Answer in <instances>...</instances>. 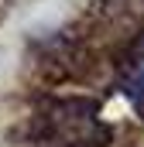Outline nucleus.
<instances>
[{"instance_id":"1","label":"nucleus","mask_w":144,"mask_h":147,"mask_svg":"<svg viewBox=\"0 0 144 147\" xmlns=\"http://www.w3.org/2000/svg\"><path fill=\"white\" fill-rule=\"evenodd\" d=\"M100 10L113 31H134L144 24V0H100Z\"/></svg>"},{"instance_id":"2","label":"nucleus","mask_w":144,"mask_h":147,"mask_svg":"<svg viewBox=\"0 0 144 147\" xmlns=\"http://www.w3.org/2000/svg\"><path fill=\"white\" fill-rule=\"evenodd\" d=\"M137 89H141V99H144V72H141V79H137Z\"/></svg>"}]
</instances>
